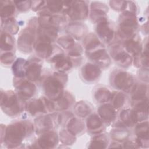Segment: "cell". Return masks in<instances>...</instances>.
<instances>
[{"mask_svg": "<svg viewBox=\"0 0 149 149\" xmlns=\"http://www.w3.org/2000/svg\"><path fill=\"white\" fill-rule=\"evenodd\" d=\"M33 126L29 122L22 121L9 125L6 130L5 140L7 144H20L27 134L32 132Z\"/></svg>", "mask_w": 149, "mask_h": 149, "instance_id": "cell-1", "label": "cell"}, {"mask_svg": "<svg viewBox=\"0 0 149 149\" xmlns=\"http://www.w3.org/2000/svg\"><path fill=\"white\" fill-rule=\"evenodd\" d=\"M63 74L56 73L54 76L47 77L44 81L43 87L45 94L52 100H58L63 94V84L66 79H61L65 76Z\"/></svg>", "mask_w": 149, "mask_h": 149, "instance_id": "cell-2", "label": "cell"}, {"mask_svg": "<svg viewBox=\"0 0 149 149\" xmlns=\"http://www.w3.org/2000/svg\"><path fill=\"white\" fill-rule=\"evenodd\" d=\"M23 100L18 95L17 96L12 91H8L2 94L1 107L4 112L9 115L13 116L19 113L22 109L21 102Z\"/></svg>", "mask_w": 149, "mask_h": 149, "instance_id": "cell-3", "label": "cell"}, {"mask_svg": "<svg viewBox=\"0 0 149 149\" xmlns=\"http://www.w3.org/2000/svg\"><path fill=\"white\" fill-rule=\"evenodd\" d=\"M119 29L118 30V35L122 38H129L132 37L134 30L137 29V22L133 12L125 11L119 19Z\"/></svg>", "mask_w": 149, "mask_h": 149, "instance_id": "cell-4", "label": "cell"}, {"mask_svg": "<svg viewBox=\"0 0 149 149\" xmlns=\"http://www.w3.org/2000/svg\"><path fill=\"white\" fill-rule=\"evenodd\" d=\"M54 109V104L44 97L32 101L27 107L29 112L32 115L50 112V111H52Z\"/></svg>", "mask_w": 149, "mask_h": 149, "instance_id": "cell-5", "label": "cell"}, {"mask_svg": "<svg viewBox=\"0 0 149 149\" xmlns=\"http://www.w3.org/2000/svg\"><path fill=\"white\" fill-rule=\"evenodd\" d=\"M73 20H83L88 15V8L84 1H70L66 12Z\"/></svg>", "mask_w": 149, "mask_h": 149, "instance_id": "cell-6", "label": "cell"}, {"mask_svg": "<svg viewBox=\"0 0 149 149\" xmlns=\"http://www.w3.org/2000/svg\"><path fill=\"white\" fill-rule=\"evenodd\" d=\"M112 80L115 87L125 91H128L133 87V78L132 76L124 71L116 72Z\"/></svg>", "mask_w": 149, "mask_h": 149, "instance_id": "cell-7", "label": "cell"}, {"mask_svg": "<svg viewBox=\"0 0 149 149\" xmlns=\"http://www.w3.org/2000/svg\"><path fill=\"white\" fill-rule=\"evenodd\" d=\"M15 84L18 95L23 100H27L35 94L36 86L28 80L19 78V80L15 81Z\"/></svg>", "mask_w": 149, "mask_h": 149, "instance_id": "cell-8", "label": "cell"}, {"mask_svg": "<svg viewBox=\"0 0 149 149\" xmlns=\"http://www.w3.org/2000/svg\"><path fill=\"white\" fill-rule=\"evenodd\" d=\"M111 49V54L116 62L124 68L129 66L132 61L130 56L120 46L115 45Z\"/></svg>", "mask_w": 149, "mask_h": 149, "instance_id": "cell-9", "label": "cell"}, {"mask_svg": "<svg viewBox=\"0 0 149 149\" xmlns=\"http://www.w3.org/2000/svg\"><path fill=\"white\" fill-rule=\"evenodd\" d=\"M110 23L107 20L98 23L96 29L100 37L107 43L110 42L115 35L113 27Z\"/></svg>", "mask_w": 149, "mask_h": 149, "instance_id": "cell-10", "label": "cell"}, {"mask_svg": "<svg viewBox=\"0 0 149 149\" xmlns=\"http://www.w3.org/2000/svg\"><path fill=\"white\" fill-rule=\"evenodd\" d=\"M34 30L30 28L24 29L18 39V46L22 48V51L30 52L33 42Z\"/></svg>", "mask_w": 149, "mask_h": 149, "instance_id": "cell-11", "label": "cell"}, {"mask_svg": "<svg viewBox=\"0 0 149 149\" xmlns=\"http://www.w3.org/2000/svg\"><path fill=\"white\" fill-rule=\"evenodd\" d=\"M41 65L39 63V60L33 59L32 61H27L26 76L31 81L38 80L40 76Z\"/></svg>", "mask_w": 149, "mask_h": 149, "instance_id": "cell-12", "label": "cell"}, {"mask_svg": "<svg viewBox=\"0 0 149 149\" xmlns=\"http://www.w3.org/2000/svg\"><path fill=\"white\" fill-rule=\"evenodd\" d=\"M100 74L101 70L98 65L88 63L82 69V76L85 80L88 81L97 80Z\"/></svg>", "mask_w": 149, "mask_h": 149, "instance_id": "cell-13", "label": "cell"}, {"mask_svg": "<svg viewBox=\"0 0 149 149\" xmlns=\"http://www.w3.org/2000/svg\"><path fill=\"white\" fill-rule=\"evenodd\" d=\"M38 144L43 148L53 147L58 143V136L56 133L52 131H47L40 136L38 139Z\"/></svg>", "mask_w": 149, "mask_h": 149, "instance_id": "cell-14", "label": "cell"}, {"mask_svg": "<svg viewBox=\"0 0 149 149\" xmlns=\"http://www.w3.org/2000/svg\"><path fill=\"white\" fill-rule=\"evenodd\" d=\"M98 113L101 119L108 123L112 122L116 116L114 107L109 104H105L101 106L98 109Z\"/></svg>", "mask_w": 149, "mask_h": 149, "instance_id": "cell-15", "label": "cell"}, {"mask_svg": "<svg viewBox=\"0 0 149 149\" xmlns=\"http://www.w3.org/2000/svg\"><path fill=\"white\" fill-rule=\"evenodd\" d=\"M52 115L44 116L38 118L36 120V125L37 128L42 132L49 131V130L54 127V118Z\"/></svg>", "mask_w": 149, "mask_h": 149, "instance_id": "cell-16", "label": "cell"}, {"mask_svg": "<svg viewBox=\"0 0 149 149\" xmlns=\"http://www.w3.org/2000/svg\"><path fill=\"white\" fill-rule=\"evenodd\" d=\"M138 116L134 110L126 109L120 113V119L122 122L129 126H132L138 120Z\"/></svg>", "mask_w": 149, "mask_h": 149, "instance_id": "cell-17", "label": "cell"}, {"mask_svg": "<svg viewBox=\"0 0 149 149\" xmlns=\"http://www.w3.org/2000/svg\"><path fill=\"white\" fill-rule=\"evenodd\" d=\"M27 66V61L22 58L17 59L12 66L13 74L18 78L23 77L26 76Z\"/></svg>", "mask_w": 149, "mask_h": 149, "instance_id": "cell-18", "label": "cell"}, {"mask_svg": "<svg viewBox=\"0 0 149 149\" xmlns=\"http://www.w3.org/2000/svg\"><path fill=\"white\" fill-rule=\"evenodd\" d=\"M15 12V6L12 1H1V16L5 19L11 18V16Z\"/></svg>", "mask_w": 149, "mask_h": 149, "instance_id": "cell-19", "label": "cell"}, {"mask_svg": "<svg viewBox=\"0 0 149 149\" xmlns=\"http://www.w3.org/2000/svg\"><path fill=\"white\" fill-rule=\"evenodd\" d=\"M125 42V48L128 52L133 53L136 55L140 52L141 49L140 40L136 37L135 35H133Z\"/></svg>", "mask_w": 149, "mask_h": 149, "instance_id": "cell-20", "label": "cell"}, {"mask_svg": "<svg viewBox=\"0 0 149 149\" xmlns=\"http://www.w3.org/2000/svg\"><path fill=\"white\" fill-rule=\"evenodd\" d=\"M87 126L88 129L92 132L98 131H101L103 128L102 120L98 117L97 115H93L89 117L87 122Z\"/></svg>", "mask_w": 149, "mask_h": 149, "instance_id": "cell-21", "label": "cell"}, {"mask_svg": "<svg viewBox=\"0 0 149 149\" xmlns=\"http://www.w3.org/2000/svg\"><path fill=\"white\" fill-rule=\"evenodd\" d=\"M14 42L12 37L8 33L4 31L1 32V50H4L7 52H10L13 48Z\"/></svg>", "mask_w": 149, "mask_h": 149, "instance_id": "cell-22", "label": "cell"}, {"mask_svg": "<svg viewBox=\"0 0 149 149\" xmlns=\"http://www.w3.org/2000/svg\"><path fill=\"white\" fill-rule=\"evenodd\" d=\"M84 124L75 118H73L70 119L68 123V130L70 133L74 136L80 130L84 129Z\"/></svg>", "mask_w": 149, "mask_h": 149, "instance_id": "cell-23", "label": "cell"}, {"mask_svg": "<svg viewBox=\"0 0 149 149\" xmlns=\"http://www.w3.org/2000/svg\"><path fill=\"white\" fill-rule=\"evenodd\" d=\"M111 101L115 108H120L125 104L126 101V96L121 93H114L112 94Z\"/></svg>", "mask_w": 149, "mask_h": 149, "instance_id": "cell-24", "label": "cell"}, {"mask_svg": "<svg viewBox=\"0 0 149 149\" xmlns=\"http://www.w3.org/2000/svg\"><path fill=\"white\" fill-rule=\"evenodd\" d=\"M95 93V98L97 101L101 102H105L108 101L111 98L112 94L111 92L105 88H100Z\"/></svg>", "mask_w": 149, "mask_h": 149, "instance_id": "cell-25", "label": "cell"}, {"mask_svg": "<svg viewBox=\"0 0 149 149\" xmlns=\"http://www.w3.org/2000/svg\"><path fill=\"white\" fill-rule=\"evenodd\" d=\"M56 101H58L56 105L60 107L59 109H66V108H69L68 107L70 106L73 103V98L69 94H66L64 95L63 94L62 97Z\"/></svg>", "mask_w": 149, "mask_h": 149, "instance_id": "cell-26", "label": "cell"}, {"mask_svg": "<svg viewBox=\"0 0 149 149\" xmlns=\"http://www.w3.org/2000/svg\"><path fill=\"white\" fill-rule=\"evenodd\" d=\"M4 27H5L4 31H5V32L7 33H12V34L16 33L19 29L18 26L16 24V21L12 17L5 19Z\"/></svg>", "mask_w": 149, "mask_h": 149, "instance_id": "cell-27", "label": "cell"}, {"mask_svg": "<svg viewBox=\"0 0 149 149\" xmlns=\"http://www.w3.org/2000/svg\"><path fill=\"white\" fill-rule=\"evenodd\" d=\"M76 113L78 116L85 117L91 111V108L85 102L78 103L76 105Z\"/></svg>", "mask_w": 149, "mask_h": 149, "instance_id": "cell-28", "label": "cell"}, {"mask_svg": "<svg viewBox=\"0 0 149 149\" xmlns=\"http://www.w3.org/2000/svg\"><path fill=\"white\" fill-rule=\"evenodd\" d=\"M58 42L61 45L63 48L67 49V48H71L74 45V41L73 38L70 36H63L58 41Z\"/></svg>", "mask_w": 149, "mask_h": 149, "instance_id": "cell-29", "label": "cell"}, {"mask_svg": "<svg viewBox=\"0 0 149 149\" xmlns=\"http://www.w3.org/2000/svg\"><path fill=\"white\" fill-rule=\"evenodd\" d=\"M1 62L4 64H10L15 60V55L12 52H6L1 54Z\"/></svg>", "mask_w": 149, "mask_h": 149, "instance_id": "cell-30", "label": "cell"}, {"mask_svg": "<svg viewBox=\"0 0 149 149\" xmlns=\"http://www.w3.org/2000/svg\"><path fill=\"white\" fill-rule=\"evenodd\" d=\"M113 131H112V135L113 136L115 137V139H119L122 140L123 139H125L128 136V134L127 133V132L124 131V130L121 129V128L120 129H116L115 130H113Z\"/></svg>", "mask_w": 149, "mask_h": 149, "instance_id": "cell-31", "label": "cell"}, {"mask_svg": "<svg viewBox=\"0 0 149 149\" xmlns=\"http://www.w3.org/2000/svg\"><path fill=\"white\" fill-rule=\"evenodd\" d=\"M32 2L31 1H24V2H16L17 3L16 4L17 8L22 10V11H24L26 10H27L31 6V3Z\"/></svg>", "mask_w": 149, "mask_h": 149, "instance_id": "cell-32", "label": "cell"}]
</instances>
